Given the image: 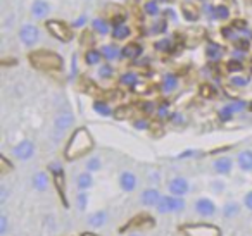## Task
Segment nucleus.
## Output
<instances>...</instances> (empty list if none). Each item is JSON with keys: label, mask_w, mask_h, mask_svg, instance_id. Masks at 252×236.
<instances>
[{"label": "nucleus", "mask_w": 252, "mask_h": 236, "mask_svg": "<svg viewBox=\"0 0 252 236\" xmlns=\"http://www.w3.org/2000/svg\"><path fill=\"white\" fill-rule=\"evenodd\" d=\"M28 62L36 71L49 76H59L64 73V59L50 49H36L28 52Z\"/></svg>", "instance_id": "nucleus-1"}, {"label": "nucleus", "mask_w": 252, "mask_h": 236, "mask_svg": "<svg viewBox=\"0 0 252 236\" xmlns=\"http://www.w3.org/2000/svg\"><path fill=\"white\" fill-rule=\"evenodd\" d=\"M94 148V136L87 128H76L73 135L67 138L66 147H64V159L74 162L85 157Z\"/></svg>", "instance_id": "nucleus-2"}, {"label": "nucleus", "mask_w": 252, "mask_h": 236, "mask_svg": "<svg viewBox=\"0 0 252 236\" xmlns=\"http://www.w3.org/2000/svg\"><path fill=\"white\" fill-rule=\"evenodd\" d=\"M45 30L52 38L59 40L61 43H69L74 38V30L71 23L61 21V19H47Z\"/></svg>", "instance_id": "nucleus-3"}, {"label": "nucleus", "mask_w": 252, "mask_h": 236, "mask_svg": "<svg viewBox=\"0 0 252 236\" xmlns=\"http://www.w3.org/2000/svg\"><path fill=\"white\" fill-rule=\"evenodd\" d=\"M187 207V202L183 197H173V195H162L161 202L158 204L156 210L159 214H178V212H183Z\"/></svg>", "instance_id": "nucleus-4"}, {"label": "nucleus", "mask_w": 252, "mask_h": 236, "mask_svg": "<svg viewBox=\"0 0 252 236\" xmlns=\"http://www.w3.org/2000/svg\"><path fill=\"white\" fill-rule=\"evenodd\" d=\"M18 36L23 45L32 49V47H35L36 43L40 42V28L36 25H33V23H25V25L19 28Z\"/></svg>", "instance_id": "nucleus-5"}, {"label": "nucleus", "mask_w": 252, "mask_h": 236, "mask_svg": "<svg viewBox=\"0 0 252 236\" xmlns=\"http://www.w3.org/2000/svg\"><path fill=\"white\" fill-rule=\"evenodd\" d=\"M35 150H36V147H35V143H33V140L25 138L12 147V155H14V159L25 162V160H30L35 155Z\"/></svg>", "instance_id": "nucleus-6"}, {"label": "nucleus", "mask_w": 252, "mask_h": 236, "mask_svg": "<svg viewBox=\"0 0 252 236\" xmlns=\"http://www.w3.org/2000/svg\"><path fill=\"white\" fill-rule=\"evenodd\" d=\"M54 131L57 133V135H64L66 131H69L71 128H73L74 124V114L71 111H63L59 112V114H56V118H54Z\"/></svg>", "instance_id": "nucleus-7"}, {"label": "nucleus", "mask_w": 252, "mask_h": 236, "mask_svg": "<svg viewBox=\"0 0 252 236\" xmlns=\"http://www.w3.org/2000/svg\"><path fill=\"white\" fill-rule=\"evenodd\" d=\"M193 210H195V214L200 215V217H213V215H216L218 207L213 198L200 197L193 202Z\"/></svg>", "instance_id": "nucleus-8"}, {"label": "nucleus", "mask_w": 252, "mask_h": 236, "mask_svg": "<svg viewBox=\"0 0 252 236\" xmlns=\"http://www.w3.org/2000/svg\"><path fill=\"white\" fill-rule=\"evenodd\" d=\"M168 191L173 197H185L190 193V181L185 176H175L168 181Z\"/></svg>", "instance_id": "nucleus-9"}, {"label": "nucleus", "mask_w": 252, "mask_h": 236, "mask_svg": "<svg viewBox=\"0 0 252 236\" xmlns=\"http://www.w3.org/2000/svg\"><path fill=\"white\" fill-rule=\"evenodd\" d=\"M30 12H32L33 19H38V21H47V18L52 12V7L47 0H33L32 5H30Z\"/></svg>", "instance_id": "nucleus-10"}, {"label": "nucleus", "mask_w": 252, "mask_h": 236, "mask_svg": "<svg viewBox=\"0 0 252 236\" xmlns=\"http://www.w3.org/2000/svg\"><path fill=\"white\" fill-rule=\"evenodd\" d=\"M49 173L52 176V181L56 188L59 190L61 197H64V190H66V176H64V169L59 162H52L49 166Z\"/></svg>", "instance_id": "nucleus-11"}, {"label": "nucleus", "mask_w": 252, "mask_h": 236, "mask_svg": "<svg viewBox=\"0 0 252 236\" xmlns=\"http://www.w3.org/2000/svg\"><path fill=\"white\" fill-rule=\"evenodd\" d=\"M119 188L126 193H131V191L137 190V184H138V177L135 173L131 171H121L119 173Z\"/></svg>", "instance_id": "nucleus-12"}, {"label": "nucleus", "mask_w": 252, "mask_h": 236, "mask_svg": "<svg viewBox=\"0 0 252 236\" xmlns=\"http://www.w3.org/2000/svg\"><path fill=\"white\" fill-rule=\"evenodd\" d=\"M161 198H162V195H161V191L158 190V186H149L140 193V202L144 207H158Z\"/></svg>", "instance_id": "nucleus-13"}, {"label": "nucleus", "mask_w": 252, "mask_h": 236, "mask_svg": "<svg viewBox=\"0 0 252 236\" xmlns=\"http://www.w3.org/2000/svg\"><path fill=\"white\" fill-rule=\"evenodd\" d=\"M233 166H235V160L231 159V157L223 155V157L214 159L213 171L218 176H228V174H231V171H233Z\"/></svg>", "instance_id": "nucleus-14"}, {"label": "nucleus", "mask_w": 252, "mask_h": 236, "mask_svg": "<svg viewBox=\"0 0 252 236\" xmlns=\"http://www.w3.org/2000/svg\"><path fill=\"white\" fill-rule=\"evenodd\" d=\"M144 52V47L140 45L138 42H128L121 47V59L125 60H131V59H137V57L142 56Z\"/></svg>", "instance_id": "nucleus-15"}, {"label": "nucleus", "mask_w": 252, "mask_h": 236, "mask_svg": "<svg viewBox=\"0 0 252 236\" xmlns=\"http://www.w3.org/2000/svg\"><path fill=\"white\" fill-rule=\"evenodd\" d=\"M90 26H92V31L98 36H107L112 30L111 21H107V19H104V18H94L90 21Z\"/></svg>", "instance_id": "nucleus-16"}, {"label": "nucleus", "mask_w": 252, "mask_h": 236, "mask_svg": "<svg viewBox=\"0 0 252 236\" xmlns=\"http://www.w3.org/2000/svg\"><path fill=\"white\" fill-rule=\"evenodd\" d=\"M104 60V56H102L100 49H95V47H90V49L85 52L83 56V62L87 64L88 67H98Z\"/></svg>", "instance_id": "nucleus-17"}, {"label": "nucleus", "mask_w": 252, "mask_h": 236, "mask_svg": "<svg viewBox=\"0 0 252 236\" xmlns=\"http://www.w3.org/2000/svg\"><path fill=\"white\" fill-rule=\"evenodd\" d=\"M32 184L36 191H40V193H42V191H47L50 186V174L47 173V171H38V173H35V176H33Z\"/></svg>", "instance_id": "nucleus-18"}, {"label": "nucleus", "mask_w": 252, "mask_h": 236, "mask_svg": "<svg viewBox=\"0 0 252 236\" xmlns=\"http://www.w3.org/2000/svg\"><path fill=\"white\" fill-rule=\"evenodd\" d=\"M180 85V78L175 73H166L161 80V90L162 93H173V91L178 88Z\"/></svg>", "instance_id": "nucleus-19"}, {"label": "nucleus", "mask_w": 252, "mask_h": 236, "mask_svg": "<svg viewBox=\"0 0 252 236\" xmlns=\"http://www.w3.org/2000/svg\"><path fill=\"white\" fill-rule=\"evenodd\" d=\"M237 167L242 173H252V150H242L237 155Z\"/></svg>", "instance_id": "nucleus-20"}, {"label": "nucleus", "mask_w": 252, "mask_h": 236, "mask_svg": "<svg viewBox=\"0 0 252 236\" xmlns=\"http://www.w3.org/2000/svg\"><path fill=\"white\" fill-rule=\"evenodd\" d=\"M111 36L114 42H125L131 36V28L126 23H121V25H114L111 30Z\"/></svg>", "instance_id": "nucleus-21"}, {"label": "nucleus", "mask_w": 252, "mask_h": 236, "mask_svg": "<svg viewBox=\"0 0 252 236\" xmlns=\"http://www.w3.org/2000/svg\"><path fill=\"white\" fill-rule=\"evenodd\" d=\"M182 16L185 21L195 23L200 18V9L193 5V2H183L182 4Z\"/></svg>", "instance_id": "nucleus-22"}, {"label": "nucleus", "mask_w": 252, "mask_h": 236, "mask_svg": "<svg viewBox=\"0 0 252 236\" xmlns=\"http://www.w3.org/2000/svg\"><path fill=\"white\" fill-rule=\"evenodd\" d=\"M102 50V56H104V60L105 62H114V60L121 59V49L114 43H105V45L100 47Z\"/></svg>", "instance_id": "nucleus-23"}, {"label": "nucleus", "mask_w": 252, "mask_h": 236, "mask_svg": "<svg viewBox=\"0 0 252 236\" xmlns=\"http://www.w3.org/2000/svg\"><path fill=\"white\" fill-rule=\"evenodd\" d=\"M223 56H224V49L220 45V43L209 42L206 45V57H207V60H211V62H218L220 59H223Z\"/></svg>", "instance_id": "nucleus-24"}, {"label": "nucleus", "mask_w": 252, "mask_h": 236, "mask_svg": "<svg viewBox=\"0 0 252 236\" xmlns=\"http://www.w3.org/2000/svg\"><path fill=\"white\" fill-rule=\"evenodd\" d=\"M94 173H88V171H83V173H80L76 176V188L80 191H87L90 190L92 186H94V176H92Z\"/></svg>", "instance_id": "nucleus-25"}, {"label": "nucleus", "mask_w": 252, "mask_h": 236, "mask_svg": "<svg viewBox=\"0 0 252 236\" xmlns=\"http://www.w3.org/2000/svg\"><path fill=\"white\" fill-rule=\"evenodd\" d=\"M138 83H140V78H138V74L133 73V71H126V73H123L121 76H119V85H121L123 88H135Z\"/></svg>", "instance_id": "nucleus-26"}, {"label": "nucleus", "mask_w": 252, "mask_h": 236, "mask_svg": "<svg viewBox=\"0 0 252 236\" xmlns=\"http://www.w3.org/2000/svg\"><path fill=\"white\" fill-rule=\"evenodd\" d=\"M107 219H109L107 210H97V212H94L90 217H88V226H90V228H94V229H98V228H102L105 222H107Z\"/></svg>", "instance_id": "nucleus-27"}, {"label": "nucleus", "mask_w": 252, "mask_h": 236, "mask_svg": "<svg viewBox=\"0 0 252 236\" xmlns=\"http://www.w3.org/2000/svg\"><path fill=\"white\" fill-rule=\"evenodd\" d=\"M92 109H94L95 114L102 116V118H109V116L114 114V109H112L111 104L105 100H95L94 105H92Z\"/></svg>", "instance_id": "nucleus-28"}, {"label": "nucleus", "mask_w": 252, "mask_h": 236, "mask_svg": "<svg viewBox=\"0 0 252 236\" xmlns=\"http://www.w3.org/2000/svg\"><path fill=\"white\" fill-rule=\"evenodd\" d=\"M142 11L149 18H158L161 14V5H159V0H145V4L142 5Z\"/></svg>", "instance_id": "nucleus-29"}, {"label": "nucleus", "mask_w": 252, "mask_h": 236, "mask_svg": "<svg viewBox=\"0 0 252 236\" xmlns=\"http://www.w3.org/2000/svg\"><path fill=\"white\" fill-rule=\"evenodd\" d=\"M221 212H223V217L224 219H235L238 214H240V204L238 202H226V204L223 205V208H221Z\"/></svg>", "instance_id": "nucleus-30"}, {"label": "nucleus", "mask_w": 252, "mask_h": 236, "mask_svg": "<svg viewBox=\"0 0 252 236\" xmlns=\"http://www.w3.org/2000/svg\"><path fill=\"white\" fill-rule=\"evenodd\" d=\"M116 74V69L111 62H102L100 66L97 67V76L100 80H112V76Z\"/></svg>", "instance_id": "nucleus-31"}, {"label": "nucleus", "mask_w": 252, "mask_h": 236, "mask_svg": "<svg viewBox=\"0 0 252 236\" xmlns=\"http://www.w3.org/2000/svg\"><path fill=\"white\" fill-rule=\"evenodd\" d=\"M171 104L169 102H161V104H158V112H156V116H158L159 121H166L169 118H171Z\"/></svg>", "instance_id": "nucleus-32"}, {"label": "nucleus", "mask_w": 252, "mask_h": 236, "mask_svg": "<svg viewBox=\"0 0 252 236\" xmlns=\"http://www.w3.org/2000/svg\"><path fill=\"white\" fill-rule=\"evenodd\" d=\"M224 69H226L230 74H240L242 71L245 69L244 60H238V59H233V57H231V59L224 64Z\"/></svg>", "instance_id": "nucleus-33"}, {"label": "nucleus", "mask_w": 252, "mask_h": 236, "mask_svg": "<svg viewBox=\"0 0 252 236\" xmlns=\"http://www.w3.org/2000/svg\"><path fill=\"white\" fill-rule=\"evenodd\" d=\"M199 93L202 98H207V100H213V98L218 97V90L214 88V85L211 83H202L199 88Z\"/></svg>", "instance_id": "nucleus-34"}, {"label": "nucleus", "mask_w": 252, "mask_h": 236, "mask_svg": "<svg viewBox=\"0 0 252 236\" xmlns=\"http://www.w3.org/2000/svg\"><path fill=\"white\" fill-rule=\"evenodd\" d=\"M230 16H231V12H230V9H228L226 5L220 4V5H216V7H214V21L224 23V21H228V19H230Z\"/></svg>", "instance_id": "nucleus-35"}, {"label": "nucleus", "mask_w": 252, "mask_h": 236, "mask_svg": "<svg viewBox=\"0 0 252 236\" xmlns=\"http://www.w3.org/2000/svg\"><path fill=\"white\" fill-rule=\"evenodd\" d=\"M247 105H249V102L240 100V98H235L233 102H230V104H226V107L231 111V114L237 116V114H240V112L247 111Z\"/></svg>", "instance_id": "nucleus-36"}, {"label": "nucleus", "mask_w": 252, "mask_h": 236, "mask_svg": "<svg viewBox=\"0 0 252 236\" xmlns=\"http://www.w3.org/2000/svg\"><path fill=\"white\" fill-rule=\"evenodd\" d=\"M102 169V159L98 155H94L85 162V171L88 173H98Z\"/></svg>", "instance_id": "nucleus-37"}, {"label": "nucleus", "mask_w": 252, "mask_h": 236, "mask_svg": "<svg viewBox=\"0 0 252 236\" xmlns=\"http://www.w3.org/2000/svg\"><path fill=\"white\" fill-rule=\"evenodd\" d=\"M88 202H90V198H88L87 191H78V195H76V208H78V210H80V212L87 210Z\"/></svg>", "instance_id": "nucleus-38"}, {"label": "nucleus", "mask_w": 252, "mask_h": 236, "mask_svg": "<svg viewBox=\"0 0 252 236\" xmlns=\"http://www.w3.org/2000/svg\"><path fill=\"white\" fill-rule=\"evenodd\" d=\"M249 83H251V80L242 76V74H231V78H230V85L233 88H245Z\"/></svg>", "instance_id": "nucleus-39"}, {"label": "nucleus", "mask_w": 252, "mask_h": 236, "mask_svg": "<svg viewBox=\"0 0 252 236\" xmlns=\"http://www.w3.org/2000/svg\"><path fill=\"white\" fill-rule=\"evenodd\" d=\"M209 186H211V190H213V193H216V195H221L224 190H226V183H224L221 177H218V179H213L209 183Z\"/></svg>", "instance_id": "nucleus-40"}, {"label": "nucleus", "mask_w": 252, "mask_h": 236, "mask_svg": "<svg viewBox=\"0 0 252 236\" xmlns=\"http://www.w3.org/2000/svg\"><path fill=\"white\" fill-rule=\"evenodd\" d=\"M154 49L158 50V52H169V50H171V40L161 38L159 42L154 43Z\"/></svg>", "instance_id": "nucleus-41"}, {"label": "nucleus", "mask_w": 252, "mask_h": 236, "mask_svg": "<svg viewBox=\"0 0 252 236\" xmlns=\"http://www.w3.org/2000/svg\"><path fill=\"white\" fill-rule=\"evenodd\" d=\"M133 128L138 129V131H147V129H151V121L147 118H138L135 119Z\"/></svg>", "instance_id": "nucleus-42"}, {"label": "nucleus", "mask_w": 252, "mask_h": 236, "mask_svg": "<svg viewBox=\"0 0 252 236\" xmlns=\"http://www.w3.org/2000/svg\"><path fill=\"white\" fill-rule=\"evenodd\" d=\"M0 166H2V169H0V174H2V176H5V174H7L9 171L14 169V166H12V164L9 162L7 155H4V153L0 155Z\"/></svg>", "instance_id": "nucleus-43"}, {"label": "nucleus", "mask_w": 252, "mask_h": 236, "mask_svg": "<svg viewBox=\"0 0 252 236\" xmlns=\"http://www.w3.org/2000/svg\"><path fill=\"white\" fill-rule=\"evenodd\" d=\"M169 122H171L173 126H183L187 122V118L183 112H173L171 118H169Z\"/></svg>", "instance_id": "nucleus-44"}, {"label": "nucleus", "mask_w": 252, "mask_h": 236, "mask_svg": "<svg viewBox=\"0 0 252 236\" xmlns=\"http://www.w3.org/2000/svg\"><path fill=\"white\" fill-rule=\"evenodd\" d=\"M230 26L235 30V31H240L242 35H247V33H249V26L245 25V21H242V19H235Z\"/></svg>", "instance_id": "nucleus-45"}, {"label": "nucleus", "mask_w": 252, "mask_h": 236, "mask_svg": "<svg viewBox=\"0 0 252 236\" xmlns=\"http://www.w3.org/2000/svg\"><path fill=\"white\" fill-rule=\"evenodd\" d=\"M88 25V16L87 14H80L76 19H74L73 23H71V26H73V30H80V28H85V26Z\"/></svg>", "instance_id": "nucleus-46"}, {"label": "nucleus", "mask_w": 252, "mask_h": 236, "mask_svg": "<svg viewBox=\"0 0 252 236\" xmlns=\"http://www.w3.org/2000/svg\"><path fill=\"white\" fill-rule=\"evenodd\" d=\"M151 31L154 33V35H159V33H166V31H168V19H162V21L156 23V26H152Z\"/></svg>", "instance_id": "nucleus-47"}, {"label": "nucleus", "mask_w": 252, "mask_h": 236, "mask_svg": "<svg viewBox=\"0 0 252 236\" xmlns=\"http://www.w3.org/2000/svg\"><path fill=\"white\" fill-rule=\"evenodd\" d=\"M9 231V217L7 214H0V236H5Z\"/></svg>", "instance_id": "nucleus-48"}, {"label": "nucleus", "mask_w": 252, "mask_h": 236, "mask_svg": "<svg viewBox=\"0 0 252 236\" xmlns=\"http://www.w3.org/2000/svg\"><path fill=\"white\" fill-rule=\"evenodd\" d=\"M235 49L242 50V52H249V49H251V40L249 38H238L237 42H235Z\"/></svg>", "instance_id": "nucleus-49"}, {"label": "nucleus", "mask_w": 252, "mask_h": 236, "mask_svg": "<svg viewBox=\"0 0 252 236\" xmlns=\"http://www.w3.org/2000/svg\"><path fill=\"white\" fill-rule=\"evenodd\" d=\"M142 112L145 114V118H149V116H154L156 112H158V105H156L154 102H145Z\"/></svg>", "instance_id": "nucleus-50"}, {"label": "nucleus", "mask_w": 252, "mask_h": 236, "mask_svg": "<svg viewBox=\"0 0 252 236\" xmlns=\"http://www.w3.org/2000/svg\"><path fill=\"white\" fill-rule=\"evenodd\" d=\"M9 195H11V191H9L7 184H0V205H5V204H7Z\"/></svg>", "instance_id": "nucleus-51"}, {"label": "nucleus", "mask_w": 252, "mask_h": 236, "mask_svg": "<svg viewBox=\"0 0 252 236\" xmlns=\"http://www.w3.org/2000/svg\"><path fill=\"white\" fill-rule=\"evenodd\" d=\"M199 155H200L199 150L190 148V150H185V152L178 153V155H176V159H190V157H199Z\"/></svg>", "instance_id": "nucleus-52"}, {"label": "nucleus", "mask_w": 252, "mask_h": 236, "mask_svg": "<svg viewBox=\"0 0 252 236\" xmlns=\"http://www.w3.org/2000/svg\"><path fill=\"white\" fill-rule=\"evenodd\" d=\"M147 179H149V183H152V186H156V184L161 181V173H159V171H152V173H149Z\"/></svg>", "instance_id": "nucleus-53"}, {"label": "nucleus", "mask_w": 252, "mask_h": 236, "mask_svg": "<svg viewBox=\"0 0 252 236\" xmlns=\"http://www.w3.org/2000/svg\"><path fill=\"white\" fill-rule=\"evenodd\" d=\"M242 204H244V207L247 208V210L252 212V190L247 191V193L244 195V200H242Z\"/></svg>", "instance_id": "nucleus-54"}, {"label": "nucleus", "mask_w": 252, "mask_h": 236, "mask_svg": "<svg viewBox=\"0 0 252 236\" xmlns=\"http://www.w3.org/2000/svg\"><path fill=\"white\" fill-rule=\"evenodd\" d=\"M71 66H73V67H71V71H73V73H71V78H73L74 74L78 73V66H76V56H73V64H71Z\"/></svg>", "instance_id": "nucleus-55"}, {"label": "nucleus", "mask_w": 252, "mask_h": 236, "mask_svg": "<svg viewBox=\"0 0 252 236\" xmlns=\"http://www.w3.org/2000/svg\"><path fill=\"white\" fill-rule=\"evenodd\" d=\"M247 111H249V112H252V100L249 102V105H247Z\"/></svg>", "instance_id": "nucleus-56"}, {"label": "nucleus", "mask_w": 252, "mask_h": 236, "mask_svg": "<svg viewBox=\"0 0 252 236\" xmlns=\"http://www.w3.org/2000/svg\"><path fill=\"white\" fill-rule=\"evenodd\" d=\"M128 236H142V235H137V233H133V235H128Z\"/></svg>", "instance_id": "nucleus-57"}, {"label": "nucleus", "mask_w": 252, "mask_h": 236, "mask_svg": "<svg viewBox=\"0 0 252 236\" xmlns=\"http://www.w3.org/2000/svg\"><path fill=\"white\" fill-rule=\"evenodd\" d=\"M202 2H206V0H202Z\"/></svg>", "instance_id": "nucleus-58"}]
</instances>
